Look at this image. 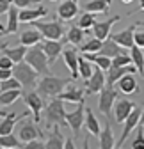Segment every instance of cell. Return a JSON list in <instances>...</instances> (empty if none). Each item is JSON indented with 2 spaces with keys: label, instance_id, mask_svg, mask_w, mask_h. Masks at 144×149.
<instances>
[{
  "label": "cell",
  "instance_id": "obj_19",
  "mask_svg": "<svg viewBox=\"0 0 144 149\" xmlns=\"http://www.w3.org/2000/svg\"><path fill=\"white\" fill-rule=\"evenodd\" d=\"M78 14V0H64L57 7V16L64 22H69Z\"/></svg>",
  "mask_w": 144,
  "mask_h": 149
},
{
  "label": "cell",
  "instance_id": "obj_17",
  "mask_svg": "<svg viewBox=\"0 0 144 149\" xmlns=\"http://www.w3.org/2000/svg\"><path fill=\"white\" fill-rule=\"evenodd\" d=\"M48 14V9L43 7V6H38V7H25V9H20L18 13V18H20V23H32L36 22L38 18H43Z\"/></svg>",
  "mask_w": 144,
  "mask_h": 149
},
{
  "label": "cell",
  "instance_id": "obj_13",
  "mask_svg": "<svg viewBox=\"0 0 144 149\" xmlns=\"http://www.w3.org/2000/svg\"><path fill=\"white\" fill-rule=\"evenodd\" d=\"M38 123H32V121H25L22 126H20V130H18V139H20V142H29V140H34V139H41L43 137V133L39 132V128L36 126Z\"/></svg>",
  "mask_w": 144,
  "mask_h": 149
},
{
  "label": "cell",
  "instance_id": "obj_6",
  "mask_svg": "<svg viewBox=\"0 0 144 149\" xmlns=\"http://www.w3.org/2000/svg\"><path fill=\"white\" fill-rule=\"evenodd\" d=\"M100 94V100H98V110L101 112L103 116H110V112L114 108V103H116V98H117V91L109 85V84H105V87L98 92Z\"/></svg>",
  "mask_w": 144,
  "mask_h": 149
},
{
  "label": "cell",
  "instance_id": "obj_40",
  "mask_svg": "<svg viewBox=\"0 0 144 149\" xmlns=\"http://www.w3.org/2000/svg\"><path fill=\"white\" fill-rule=\"evenodd\" d=\"M132 149H144V128L142 126L137 130V135L132 140Z\"/></svg>",
  "mask_w": 144,
  "mask_h": 149
},
{
  "label": "cell",
  "instance_id": "obj_4",
  "mask_svg": "<svg viewBox=\"0 0 144 149\" xmlns=\"http://www.w3.org/2000/svg\"><path fill=\"white\" fill-rule=\"evenodd\" d=\"M46 124L48 126H68V123H66V110H64V103H62V100L59 98V96H55V98H52L50 101H48V105H46Z\"/></svg>",
  "mask_w": 144,
  "mask_h": 149
},
{
  "label": "cell",
  "instance_id": "obj_2",
  "mask_svg": "<svg viewBox=\"0 0 144 149\" xmlns=\"http://www.w3.org/2000/svg\"><path fill=\"white\" fill-rule=\"evenodd\" d=\"M25 62H29L39 74H50V62H48V57H46L41 43L29 46L27 55H25Z\"/></svg>",
  "mask_w": 144,
  "mask_h": 149
},
{
  "label": "cell",
  "instance_id": "obj_39",
  "mask_svg": "<svg viewBox=\"0 0 144 149\" xmlns=\"http://www.w3.org/2000/svg\"><path fill=\"white\" fill-rule=\"evenodd\" d=\"M11 89H22V84L18 82L14 77L0 80V91H11Z\"/></svg>",
  "mask_w": 144,
  "mask_h": 149
},
{
  "label": "cell",
  "instance_id": "obj_9",
  "mask_svg": "<svg viewBox=\"0 0 144 149\" xmlns=\"http://www.w3.org/2000/svg\"><path fill=\"white\" fill-rule=\"evenodd\" d=\"M84 121H85V107H84V101H80L75 110L66 112V123L71 128V132L78 133L80 130H82V126H84Z\"/></svg>",
  "mask_w": 144,
  "mask_h": 149
},
{
  "label": "cell",
  "instance_id": "obj_24",
  "mask_svg": "<svg viewBox=\"0 0 144 149\" xmlns=\"http://www.w3.org/2000/svg\"><path fill=\"white\" fill-rule=\"evenodd\" d=\"M27 50H29V46H25V45L14 46V48H9L7 45H2V46H0V53H2V55H7V57H9L14 64H18V62L25 61Z\"/></svg>",
  "mask_w": 144,
  "mask_h": 149
},
{
  "label": "cell",
  "instance_id": "obj_50",
  "mask_svg": "<svg viewBox=\"0 0 144 149\" xmlns=\"http://www.w3.org/2000/svg\"><path fill=\"white\" fill-rule=\"evenodd\" d=\"M0 32H2V36H4V34H6V25H4V23H2V22H0Z\"/></svg>",
  "mask_w": 144,
  "mask_h": 149
},
{
  "label": "cell",
  "instance_id": "obj_42",
  "mask_svg": "<svg viewBox=\"0 0 144 149\" xmlns=\"http://www.w3.org/2000/svg\"><path fill=\"white\" fill-rule=\"evenodd\" d=\"M22 147H23V149H45V147H46V144H43L39 139H34V140L25 142Z\"/></svg>",
  "mask_w": 144,
  "mask_h": 149
},
{
  "label": "cell",
  "instance_id": "obj_11",
  "mask_svg": "<svg viewBox=\"0 0 144 149\" xmlns=\"http://www.w3.org/2000/svg\"><path fill=\"white\" fill-rule=\"evenodd\" d=\"M41 46H43V50H45V53H46V57H48L50 66L57 62L59 55H61L62 50H64V45H62L61 39H45V41L41 43Z\"/></svg>",
  "mask_w": 144,
  "mask_h": 149
},
{
  "label": "cell",
  "instance_id": "obj_38",
  "mask_svg": "<svg viewBox=\"0 0 144 149\" xmlns=\"http://www.w3.org/2000/svg\"><path fill=\"white\" fill-rule=\"evenodd\" d=\"M0 147H4V149L20 147V139L14 137L13 133H9V135H0Z\"/></svg>",
  "mask_w": 144,
  "mask_h": 149
},
{
  "label": "cell",
  "instance_id": "obj_43",
  "mask_svg": "<svg viewBox=\"0 0 144 149\" xmlns=\"http://www.w3.org/2000/svg\"><path fill=\"white\" fill-rule=\"evenodd\" d=\"M41 0H13V4L18 9H25V7H32L34 4H39Z\"/></svg>",
  "mask_w": 144,
  "mask_h": 149
},
{
  "label": "cell",
  "instance_id": "obj_49",
  "mask_svg": "<svg viewBox=\"0 0 144 149\" xmlns=\"http://www.w3.org/2000/svg\"><path fill=\"white\" fill-rule=\"evenodd\" d=\"M139 124L144 128V110H142V114H141V121H139Z\"/></svg>",
  "mask_w": 144,
  "mask_h": 149
},
{
  "label": "cell",
  "instance_id": "obj_10",
  "mask_svg": "<svg viewBox=\"0 0 144 149\" xmlns=\"http://www.w3.org/2000/svg\"><path fill=\"white\" fill-rule=\"evenodd\" d=\"M141 114H142V110L135 107V108L132 110V114L124 119V123H123V133H121V139L117 140V146H116V147H121L124 142H127V139H128L130 133H132V130H135L137 124H139V121H141Z\"/></svg>",
  "mask_w": 144,
  "mask_h": 149
},
{
  "label": "cell",
  "instance_id": "obj_20",
  "mask_svg": "<svg viewBox=\"0 0 144 149\" xmlns=\"http://www.w3.org/2000/svg\"><path fill=\"white\" fill-rule=\"evenodd\" d=\"M135 108V105L128 100H117V103H114V119L117 124L124 123V119H127L130 114H132V110Z\"/></svg>",
  "mask_w": 144,
  "mask_h": 149
},
{
  "label": "cell",
  "instance_id": "obj_8",
  "mask_svg": "<svg viewBox=\"0 0 144 149\" xmlns=\"http://www.w3.org/2000/svg\"><path fill=\"white\" fill-rule=\"evenodd\" d=\"M105 84H107L105 71L96 66L94 71H93V74L85 80V92H87L89 96H91V94H96V92H100V91L105 87Z\"/></svg>",
  "mask_w": 144,
  "mask_h": 149
},
{
  "label": "cell",
  "instance_id": "obj_30",
  "mask_svg": "<svg viewBox=\"0 0 144 149\" xmlns=\"http://www.w3.org/2000/svg\"><path fill=\"white\" fill-rule=\"evenodd\" d=\"M82 55H84L87 61H91L94 66L101 68L103 71H107V69L112 66V59L110 57H105V55H101V53H82Z\"/></svg>",
  "mask_w": 144,
  "mask_h": 149
},
{
  "label": "cell",
  "instance_id": "obj_21",
  "mask_svg": "<svg viewBox=\"0 0 144 149\" xmlns=\"http://www.w3.org/2000/svg\"><path fill=\"white\" fill-rule=\"evenodd\" d=\"M98 53L105 55V57L114 59V57H117V55H121V53H127V48L121 46V45H117V43L112 39V37L109 36V37H107V39L103 41V45H101V48H100Z\"/></svg>",
  "mask_w": 144,
  "mask_h": 149
},
{
  "label": "cell",
  "instance_id": "obj_15",
  "mask_svg": "<svg viewBox=\"0 0 144 149\" xmlns=\"http://www.w3.org/2000/svg\"><path fill=\"white\" fill-rule=\"evenodd\" d=\"M127 73H137V68L134 64H130V66H110L109 69L105 71L107 84H109V85L117 84V80L123 77V74H127Z\"/></svg>",
  "mask_w": 144,
  "mask_h": 149
},
{
  "label": "cell",
  "instance_id": "obj_5",
  "mask_svg": "<svg viewBox=\"0 0 144 149\" xmlns=\"http://www.w3.org/2000/svg\"><path fill=\"white\" fill-rule=\"evenodd\" d=\"M32 27H36L45 39H62L64 36V27L59 20H52V22H39L36 20L32 22Z\"/></svg>",
  "mask_w": 144,
  "mask_h": 149
},
{
  "label": "cell",
  "instance_id": "obj_34",
  "mask_svg": "<svg viewBox=\"0 0 144 149\" xmlns=\"http://www.w3.org/2000/svg\"><path fill=\"white\" fill-rule=\"evenodd\" d=\"M18 98H22V89L0 91V105H13Z\"/></svg>",
  "mask_w": 144,
  "mask_h": 149
},
{
  "label": "cell",
  "instance_id": "obj_54",
  "mask_svg": "<svg viewBox=\"0 0 144 149\" xmlns=\"http://www.w3.org/2000/svg\"><path fill=\"white\" fill-rule=\"evenodd\" d=\"M137 25H141V27H144V22H141V23H137Z\"/></svg>",
  "mask_w": 144,
  "mask_h": 149
},
{
  "label": "cell",
  "instance_id": "obj_22",
  "mask_svg": "<svg viewBox=\"0 0 144 149\" xmlns=\"http://www.w3.org/2000/svg\"><path fill=\"white\" fill-rule=\"evenodd\" d=\"M117 89L123 92V94H134V92H139V84L135 80V73H127L117 80Z\"/></svg>",
  "mask_w": 144,
  "mask_h": 149
},
{
  "label": "cell",
  "instance_id": "obj_29",
  "mask_svg": "<svg viewBox=\"0 0 144 149\" xmlns=\"http://www.w3.org/2000/svg\"><path fill=\"white\" fill-rule=\"evenodd\" d=\"M110 2L112 0H91L84 6V9L87 13H101V14H107L109 13V7H110Z\"/></svg>",
  "mask_w": 144,
  "mask_h": 149
},
{
  "label": "cell",
  "instance_id": "obj_53",
  "mask_svg": "<svg viewBox=\"0 0 144 149\" xmlns=\"http://www.w3.org/2000/svg\"><path fill=\"white\" fill-rule=\"evenodd\" d=\"M121 2H124V4H130V2H132V0H121Z\"/></svg>",
  "mask_w": 144,
  "mask_h": 149
},
{
  "label": "cell",
  "instance_id": "obj_7",
  "mask_svg": "<svg viewBox=\"0 0 144 149\" xmlns=\"http://www.w3.org/2000/svg\"><path fill=\"white\" fill-rule=\"evenodd\" d=\"M23 101H25V105L29 107V110L32 112V116H34V121L36 123H41V110L45 108V100H43V96L39 94L38 91H30V92H27V94L23 96Z\"/></svg>",
  "mask_w": 144,
  "mask_h": 149
},
{
  "label": "cell",
  "instance_id": "obj_3",
  "mask_svg": "<svg viewBox=\"0 0 144 149\" xmlns=\"http://www.w3.org/2000/svg\"><path fill=\"white\" fill-rule=\"evenodd\" d=\"M13 77L22 84L23 89H34L36 85H38V77H39V73L36 71L29 62L22 61V62L14 64V68H13Z\"/></svg>",
  "mask_w": 144,
  "mask_h": 149
},
{
  "label": "cell",
  "instance_id": "obj_47",
  "mask_svg": "<svg viewBox=\"0 0 144 149\" xmlns=\"http://www.w3.org/2000/svg\"><path fill=\"white\" fill-rule=\"evenodd\" d=\"M13 77V69H0V80H6Z\"/></svg>",
  "mask_w": 144,
  "mask_h": 149
},
{
  "label": "cell",
  "instance_id": "obj_48",
  "mask_svg": "<svg viewBox=\"0 0 144 149\" xmlns=\"http://www.w3.org/2000/svg\"><path fill=\"white\" fill-rule=\"evenodd\" d=\"M64 147H66V149H73V147H75L73 140H71V139H66V140H64Z\"/></svg>",
  "mask_w": 144,
  "mask_h": 149
},
{
  "label": "cell",
  "instance_id": "obj_35",
  "mask_svg": "<svg viewBox=\"0 0 144 149\" xmlns=\"http://www.w3.org/2000/svg\"><path fill=\"white\" fill-rule=\"evenodd\" d=\"M93 71H94V66H93L91 61H87L84 55H82V57H78V73H80V78L87 80L93 74Z\"/></svg>",
  "mask_w": 144,
  "mask_h": 149
},
{
  "label": "cell",
  "instance_id": "obj_32",
  "mask_svg": "<svg viewBox=\"0 0 144 149\" xmlns=\"http://www.w3.org/2000/svg\"><path fill=\"white\" fill-rule=\"evenodd\" d=\"M100 147H101V149H112V147H116L114 133H112V128H110L109 123L105 124L103 132H100Z\"/></svg>",
  "mask_w": 144,
  "mask_h": 149
},
{
  "label": "cell",
  "instance_id": "obj_45",
  "mask_svg": "<svg viewBox=\"0 0 144 149\" xmlns=\"http://www.w3.org/2000/svg\"><path fill=\"white\" fill-rule=\"evenodd\" d=\"M134 41L137 46H141L144 50V30H137L135 29V34H134Z\"/></svg>",
  "mask_w": 144,
  "mask_h": 149
},
{
  "label": "cell",
  "instance_id": "obj_44",
  "mask_svg": "<svg viewBox=\"0 0 144 149\" xmlns=\"http://www.w3.org/2000/svg\"><path fill=\"white\" fill-rule=\"evenodd\" d=\"M13 68H14V62L7 55H2V57H0V69H13Z\"/></svg>",
  "mask_w": 144,
  "mask_h": 149
},
{
  "label": "cell",
  "instance_id": "obj_33",
  "mask_svg": "<svg viewBox=\"0 0 144 149\" xmlns=\"http://www.w3.org/2000/svg\"><path fill=\"white\" fill-rule=\"evenodd\" d=\"M18 7L13 4L9 13H7V25H6V34H14L18 32V25H20V18H18Z\"/></svg>",
  "mask_w": 144,
  "mask_h": 149
},
{
  "label": "cell",
  "instance_id": "obj_51",
  "mask_svg": "<svg viewBox=\"0 0 144 149\" xmlns=\"http://www.w3.org/2000/svg\"><path fill=\"white\" fill-rule=\"evenodd\" d=\"M139 11H144V0H141V2H139Z\"/></svg>",
  "mask_w": 144,
  "mask_h": 149
},
{
  "label": "cell",
  "instance_id": "obj_25",
  "mask_svg": "<svg viewBox=\"0 0 144 149\" xmlns=\"http://www.w3.org/2000/svg\"><path fill=\"white\" fill-rule=\"evenodd\" d=\"M41 41H43V34L36 29V27H32V29H29V30H23V32L20 34V45L34 46V45L41 43Z\"/></svg>",
  "mask_w": 144,
  "mask_h": 149
},
{
  "label": "cell",
  "instance_id": "obj_28",
  "mask_svg": "<svg viewBox=\"0 0 144 149\" xmlns=\"http://www.w3.org/2000/svg\"><path fill=\"white\" fill-rule=\"evenodd\" d=\"M84 124H85L87 132L91 133V135L100 137L101 128H100V123H98V119L94 117V114H93V110H91V108H85V121H84Z\"/></svg>",
  "mask_w": 144,
  "mask_h": 149
},
{
  "label": "cell",
  "instance_id": "obj_36",
  "mask_svg": "<svg viewBox=\"0 0 144 149\" xmlns=\"http://www.w3.org/2000/svg\"><path fill=\"white\" fill-rule=\"evenodd\" d=\"M101 45H103L101 39H98V37H91V39H87L85 43H82L80 52L82 53H98L100 48H101Z\"/></svg>",
  "mask_w": 144,
  "mask_h": 149
},
{
  "label": "cell",
  "instance_id": "obj_37",
  "mask_svg": "<svg viewBox=\"0 0 144 149\" xmlns=\"http://www.w3.org/2000/svg\"><path fill=\"white\" fill-rule=\"evenodd\" d=\"M94 23H96V16H94V13H87V11H85V13L78 18V27L84 29V30L93 29Z\"/></svg>",
  "mask_w": 144,
  "mask_h": 149
},
{
  "label": "cell",
  "instance_id": "obj_14",
  "mask_svg": "<svg viewBox=\"0 0 144 149\" xmlns=\"http://www.w3.org/2000/svg\"><path fill=\"white\" fill-rule=\"evenodd\" d=\"M135 29H137V25H130V27L123 29V30H119V32H112L110 37H112V39H114L117 45H121V46H124V48L130 50V48L135 45V41H134Z\"/></svg>",
  "mask_w": 144,
  "mask_h": 149
},
{
  "label": "cell",
  "instance_id": "obj_23",
  "mask_svg": "<svg viewBox=\"0 0 144 149\" xmlns=\"http://www.w3.org/2000/svg\"><path fill=\"white\" fill-rule=\"evenodd\" d=\"M23 117H29V110L23 112V114H20V116L14 114V112L7 114V116L2 119V123H0V135H9V133H13L16 123L20 121V119H23Z\"/></svg>",
  "mask_w": 144,
  "mask_h": 149
},
{
  "label": "cell",
  "instance_id": "obj_27",
  "mask_svg": "<svg viewBox=\"0 0 144 149\" xmlns=\"http://www.w3.org/2000/svg\"><path fill=\"white\" fill-rule=\"evenodd\" d=\"M61 147H64V137L61 133V126L55 124L46 140V149H61Z\"/></svg>",
  "mask_w": 144,
  "mask_h": 149
},
{
  "label": "cell",
  "instance_id": "obj_18",
  "mask_svg": "<svg viewBox=\"0 0 144 149\" xmlns=\"http://www.w3.org/2000/svg\"><path fill=\"white\" fill-rule=\"evenodd\" d=\"M62 59L68 66V69L71 71V80H75L80 77L78 73V53L75 48H64L62 50Z\"/></svg>",
  "mask_w": 144,
  "mask_h": 149
},
{
  "label": "cell",
  "instance_id": "obj_52",
  "mask_svg": "<svg viewBox=\"0 0 144 149\" xmlns=\"http://www.w3.org/2000/svg\"><path fill=\"white\" fill-rule=\"evenodd\" d=\"M6 116H7V112H4L2 108H0V117H6Z\"/></svg>",
  "mask_w": 144,
  "mask_h": 149
},
{
  "label": "cell",
  "instance_id": "obj_16",
  "mask_svg": "<svg viewBox=\"0 0 144 149\" xmlns=\"http://www.w3.org/2000/svg\"><path fill=\"white\" fill-rule=\"evenodd\" d=\"M119 20H121V16H114V18H110V20H105V22H96L94 27L91 29L93 34H94V37H98V39L105 41L107 37L112 34V25L117 23Z\"/></svg>",
  "mask_w": 144,
  "mask_h": 149
},
{
  "label": "cell",
  "instance_id": "obj_31",
  "mask_svg": "<svg viewBox=\"0 0 144 149\" xmlns=\"http://www.w3.org/2000/svg\"><path fill=\"white\" fill-rule=\"evenodd\" d=\"M130 57H132L134 66L137 68V73L142 77V74H144V52H142V48L137 46V45H134L130 48Z\"/></svg>",
  "mask_w": 144,
  "mask_h": 149
},
{
  "label": "cell",
  "instance_id": "obj_12",
  "mask_svg": "<svg viewBox=\"0 0 144 149\" xmlns=\"http://www.w3.org/2000/svg\"><path fill=\"white\" fill-rule=\"evenodd\" d=\"M85 87H77V85H73V84H68L66 85V89L59 94V98L62 100V101H69V103H80V101H84V98H85Z\"/></svg>",
  "mask_w": 144,
  "mask_h": 149
},
{
  "label": "cell",
  "instance_id": "obj_57",
  "mask_svg": "<svg viewBox=\"0 0 144 149\" xmlns=\"http://www.w3.org/2000/svg\"><path fill=\"white\" fill-rule=\"evenodd\" d=\"M142 78H144V74H142Z\"/></svg>",
  "mask_w": 144,
  "mask_h": 149
},
{
  "label": "cell",
  "instance_id": "obj_46",
  "mask_svg": "<svg viewBox=\"0 0 144 149\" xmlns=\"http://www.w3.org/2000/svg\"><path fill=\"white\" fill-rule=\"evenodd\" d=\"M13 6V0H0V14H7Z\"/></svg>",
  "mask_w": 144,
  "mask_h": 149
},
{
  "label": "cell",
  "instance_id": "obj_41",
  "mask_svg": "<svg viewBox=\"0 0 144 149\" xmlns=\"http://www.w3.org/2000/svg\"><path fill=\"white\" fill-rule=\"evenodd\" d=\"M130 64H134V62H132V57L128 53H121L112 59V66H130Z\"/></svg>",
  "mask_w": 144,
  "mask_h": 149
},
{
  "label": "cell",
  "instance_id": "obj_55",
  "mask_svg": "<svg viewBox=\"0 0 144 149\" xmlns=\"http://www.w3.org/2000/svg\"><path fill=\"white\" fill-rule=\"evenodd\" d=\"M53 2H59V0H53Z\"/></svg>",
  "mask_w": 144,
  "mask_h": 149
},
{
  "label": "cell",
  "instance_id": "obj_56",
  "mask_svg": "<svg viewBox=\"0 0 144 149\" xmlns=\"http://www.w3.org/2000/svg\"><path fill=\"white\" fill-rule=\"evenodd\" d=\"M0 36H2V32H0Z\"/></svg>",
  "mask_w": 144,
  "mask_h": 149
},
{
  "label": "cell",
  "instance_id": "obj_26",
  "mask_svg": "<svg viewBox=\"0 0 144 149\" xmlns=\"http://www.w3.org/2000/svg\"><path fill=\"white\" fill-rule=\"evenodd\" d=\"M85 34H87V32H85L84 29H80L78 25H73V27H69L68 32H66V41L71 43V45H75V46H78V45L84 43Z\"/></svg>",
  "mask_w": 144,
  "mask_h": 149
},
{
  "label": "cell",
  "instance_id": "obj_1",
  "mask_svg": "<svg viewBox=\"0 0 144 149\" xmlns=\"http://www.w3.org/2000/svg\"><path fill=\"white\" fill-rule=\"evenodd\" d=\"M71 80H66V78H61V77H53V74H43V78L38 82L36 89H38V92L43 98H55L66 89V85Z\"/></svg>",
  "mask_w": 144,
  "mask_h": 149
}]
</instances>
